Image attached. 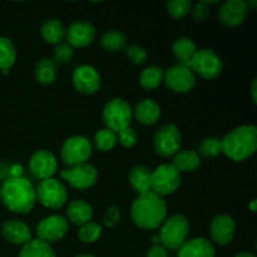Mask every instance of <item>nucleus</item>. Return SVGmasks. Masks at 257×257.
<instances>
[{
    "instance_id": "obj_48",
    "label": "nucleus",
    "mask_w": 257,
    "mask_h": 257,
    "mask_svg": "<svg viewBox=\"0 0 257 257\" xmlns=\"http://www.w3.org/2000/svg\"><path fill=\"white\" fill-rule=\"evenodd\" d=\"M2 177H3V175H2V171H0V181H2Z\"/></svg>"
},
{
    "instance_id": "obj_9",
    "label": "nucleus",
    "mask_w": 257,
    "mask_h": 257,
    "mask_svg": "<svg viewBox=\"0 0 257 257\" xmlns=\"http://www.w3.org/2000/svg\"><path fill=\"white\" fill-rule=\"evenodd\" d=\"M92 156V145L83 136H73L68 138L62 146L60 157L69 167L80 163H87Z\"/></svg>"
},
{
    "instance_id": "obj_7",
    "label": "nucleus",
    "mask_w": 257,
    "mask_h": 257,
    "mask_svg": "<svg viewBox=\"0 0 257 257\" xmlns=\"http://www.w3.org/2000/svg\"><path fill=\"white\" fill-rule=\"evenodd\" d=\"M181 185V173L172 165H161L152 172L151 191L156 195L168 196L177 191Z\"/></svg>"
},
{
    "instance_id": "obj_37",
    "label": "nucleus",
    "mask_w": 257,
    "mask_h": 257,
    "mask_svg": "<svg viewBox=\"0 0 257 257\" xmlns=\"http://www.w3.org/2000/svg\"><path fill=\"white\" fill-rule=\"evenodd\" d=\"M117 140L124 148H132L137 145L138 137L135 130H132L131 127H127L117 133Z\"/></svg>"
},
{
    "instance_id": "obj_8",
    "label": "nucleus",
    "mask_w": 257,
    "mask_h": 257,
    "mask_svg": "<svg viewBox=\"0 0 257 257\" xmlns=\"http://www.w3.org/2000/svg\"><path fill=\"white\" fill-rule=\"evenodd\" d=\"M187 67L207 80L216 79L222 72V62L212 49L197 50Z\"/></svg>"
},
{
    "instance_id": "obj_33",
    "label": "nucleus",
    "mask_w": 257,
    "mask_h": 257,
    "mask_svg": "<svg viewBox=\"0 0 257 257\" xmlns=\"http://www.w3.org/2000/svg\"><path fill=\"white\" fill-rule=\"evenodd\" d=\"M196 152L203 157H216L222 153V141L217 137L203 138L198 145V150Z\"/></svg>"
},
{
    "instance_id": "obj_14",
    "label": "nucleus",
    "mask_w": 257,
    "mask_h": 257,
    "mask_svg": "<svg viewBox=\"0 0 257 257\" xmlns=\"http://www.w3.org/2000/svg\"><path fill=\"white\" fill-rule=\"evenodd\" d=\"M72 82L77 92L84 95H92L100 88V75L97 69L90 65L83 64L74 69Z\"/></svg>"
},
{
    "instance_id": "obj_26",
    "label": "nucleus",
    "mask_w": 257,
    "mask_h": 257,
    "mask_svg": "<svg viewBox=\"0 0 257 257\" xmlns=\"http://www.w3.org/2000/svg\"><path fill=\"white\" fill-rule=\"evenodd\" d=\"M172 52L175 57L180 60V64L187 67V64L191 62L193 55L197 52V47H196L195 42L192 39L183 37L173 43Z\"/></svg>"
},
{
    "instance_id": "obj_21",
    "label": "nucleus",
    "mask_w": 257,
    "mask_h": 257,
    "mask_svg": "<svg viewBox=\"0 0 257 257\" xmlns=\"http://www.w3.org/2000/svg\"><path fill=\"white\" fill-rule=\"evenodd\" d=\"M135 117L143 125L156 124L161 117L160 105L152 99L141 100L135 108Z\"/></svg>"
},
{
    "instance_id": "obj_47",
    "label": "nucleus",
    "mask_w": 257,
    "mask_h": 257,
    "mask_svg": "<svg viewBox=\"0 0 257 257\" xmlns=\"http://www.w3.org/2000/svg\"><path fill=\"white\" fill-rule=\"evenodd\" d=\"M75 257H95V256L89 255V253H83V255H78V256H75Z\"/></svg>"
},
{
    "instance_id": "obj_24",
    "label": "nucleus",
    "mask_w": 257,
    "mask_h": 257,
    "mask_svg": "<svg viewBox=\"0 0 257 257\" xmlns=\"http://www.w3.org/2000/svg\"><path fill=\"white\" fill-rule=\"evenodd\" d=\"M201 157L196 151L185 150L180 151L173 157L172 166L178 172H193L201 166Z\"/></svg>"
},
{
    "instance_id": "obj_13",
    "label": "nucleus",
    "mask_w": 257,
    "mask_h": 257,
    "mask_svg": "<svg viewBox=\"0 0 257 257\" xmlns=\"http://www.w3.org/2000/svg\"><path fill=\"white\" fill-rule=\"evenodd\" d=\"M68 221L67 218L60 215H52L43 218L37 227L38 240L43 242L54 243L62 240L68 232Z\"/></svg>"
},
{
    "instance_id": "obj_12",
    "label": "nucleus",
    "mask_w": 257,
    "mask_h": 257,
    "mask_svg": "<svg viewBox=\"0 0 257 257\" xmlns=\"http://www.w3.org/2000/svg\"><path fill=\"white\" fill-rule=\"evenodd\" d=\"M166 87L175 93H188L195 88L196 75L188 67L182 64L168 68L163 74Z\"/></svg>"
},
{
    "instance_id": "obj_31",
    "label": "nucleus",
    "mask_w": 257,
    "mask_h": 257,
    "mask_svg": "<svg viewBox=\"0 0 257 257\" xmlns=\"http://www.w3.org/2000/svg\"><path fill=\"white\" fill-rule=\"evenodd\" d=\"M163 74H165V72L161 67L152 65V67L146 68L140 75L141 87L147 90L156 89L163 82Z\"/></svg>"
},
{
    "instance_id": "obj_16",
    "label": "nucleus",
    "mask_w": 257,
    "mask_h": 257,
    "mask_svg": "<svg viewBox=\"0 0 257 257\" xmlns=\"http://www.w3.org/2000/svg\"><path fill=\"white\" fill-rule=\"evenodd\" d=\"M65 38H67V43L70 47L85 48L94 42L95 28L89 22L77 20L69 25Z\"/></svg>"
},
{
    "instance_id": "obj_30",
    "label": "nucleus",
    "mask_w": 257,
    "mask_h": 257,
    "mask_svg": "<svg viewBox=\"0 0 257 257\" xmlns=\"http://www.w3.org/2000/svg\"><path fill=\"white\" fill-rule=\"evenodd\" d=\"M19 257H57L55 252L53 251L52 246L43 241L35 240L29 241L27 245L23 246L20 251Z\"/></svg>"
},
{
    "instance_id": "obj_18",
    "label": "nucleus",
    "mask_w": 257,
    "mask_h": 257,
    "mask_svg": "<svg viewBox=\"0 0 257 257\" xmlns=\"http://www.w3.org/2000/svg\"><path fill=\"white\" fill-rule=\"evenodd\" d=\"M247 5L243 0H228L220 8L218 17L226 27H238L247 18Z\"/></svg>"
},
{
    "instance_id": "obj_40",
    "label": "nucleus",
    "mask_w": 257,
    "mask_h": 257,
    "mask_svg": "<svg viewBox=\"0 0 257 257\" xmlns=\"http://www.w3.org/2000/svg\"><path fill=\"white\" fill-rule=\"evenodd\" d=\"M190 12L195 22H203L210 15V8L203 4L202 2H200L196 5H193Z\"/></svg>"
},
{
    "instance_id": "obj_17",
    "label": "nucleus",
    "mask_w": 257,
    "mask_h": 257,
    "mask_svg": "<svg viewBox=\"0 0 257 257\" xmlns=\"http://www.w3.org/2000/svg\"><path fill=\"white\" fill-rule=\"evenodd\" d=\"M236 225L232 217L227 215H217L213 217L210 225L211 238L220 246H226L232 242L235 237Z\"/></svg>"
},
{
    "instance_id": "obj_19",
    "label": "nucleus",
    "mask_w": 257,
    "mask_h": 257,
    "mask_svg": "<svg viewBox=\"0 0 257 257\" xmlns=\"http://www.w3.org/2000/svg\"><path fill=\"white\" fill-rule=\"evenodd\" d=\"M3 237L14 245H27L32 241V231L29 226L18 220H7L2 225Z\"/></svg>"
},
{
    "instance_id": "obj_39",
    "label": "nucleus",
    "mask_w": 257,
    "mask_h": 257,
    "mask_svg": "<svg viewBox=\"0 0 257 257\" xmlns=\"http://www.w3.org/2000/svg\"><path fill=\"white\" fill-rule=\"evenodd\" d=\"M120 220V211L117 206L112 205L107 208L105 211V215H104V225L107 227H114Z\"/></svg>"
},
{
    "instance_id": "obj_20",
    "label": "nucleus",
    "mask_w": 257,
    "mask_h": 257,
    "mask_svg": "<svg viewBox=\"0 0 257 257\" xmlns=\"http://www.w3.org/2000/svg\"><path fill=\"white\" fill-rule=\"evenodd\" d=\"M177 257H215V247L206 238H192L178 248Z\"/></svg>"
},
{
    "instance_id": "obj_45",
    "label": "nucleus",
    "mask_w": 257,
    "mask_h": 257,
    "mask_svg": "<svg viewBox=\"0 0 257 257\" xmlns=\"http://www.w3.org/2000/svg\"><path fill=\"white\" fill-rule=\"evenodd\" d=\"M248 208H250L251 212H256V210H257V201L253 200L252 202H251L250 205H248Z\"/></svg>"
},
{
    "instance_id": "obj_38",
    "label": "nucleus",
    "mask_w": 257,
    "mask_h": 257,
    "mask_svg": "<svg viewBox=\"0 0 257 257\" xmlns=\"http://www.w3.org/2000/svg\"><path fill=\"white\" fill-rule=\"evenodd\" d=\"M125 52H127V57L130 58L133 64L141 65L147 60V50L141 47V45H131V47L127 48Z\"/></svg>"
},
{
    "instance_id": "obj_46",
    "label": "nucleus",
    "mask_w": 257,
    "mask_h": 257,
    "mask_svg": "<svg viewBox=\"0 0 257 257\" xmlns=\"http://www.w3.org/2000/svg\"><path fill=\"white\" fill-rule=\"evenodd\" d=\"M235 257H255L252 255V253H248V252H241V253H237Z\"/></svg>"
},
{
    "instance_id": "obj_34",
    "label": "nucleus",
    "mask_w": 257,
    "mask_h": 257,
    "mask_svg": "<svg viewBox=\"0 0 257 257\" xmlns=\"http://www.w3.org/2000/svg\"><path fill=\"white\" fill-rule=\"evenodd\" d=\"M102 235V226L94 222H88L85 225L80 226L79 232V240L84 243H93L98 240Z\"/></svg>"
},
{
    "instance_id": "obj_27",
    "label": "nucleus",
    "mask_w": 257,
    "mask_h": 257,
    "mask_svg": "<svg viewBox=\"0 0 257 257\" xmlns=\"http://www.w3.org/2000/svg\"><path fill=\"white\" fill-rule=\"evenodd\" d=\"M57 65L53 62L52 59H40L39 62L37 63L34 69V75L35 79H37L38 83L43 85H49L52 83H54V80L57 79Z\"/></svg>"
},
{
    "instance_id": "obj_32",
    "label": "nucleus",
    "mask_w": 257,
    "mask_h": 257,
    "mask_svg": "<svg viewBox=\"0 0 257 257\" xmlns=\"http://www.w3.org/2000/svg\"><path fill=\"white\" fill-rule=\"evenodd\" d=\"M117 133L108 128L99 130L94 136V146L100 152H108L117 145Z\"/></svg>"
},
{
    "instance_id": "obj_3",
    "label": "nucleus",
    "mask_w": 257,
    "mask_h": 257,
    "mask_svg": "<svg viewBox=\"0 0 257 257\" xmlns=\"http://www.w3.org/2000/svg\"><path fill=\"white\" fill-rule=\"evenodd\" d=\"M222 153L235 162L250 158L257 148V128L252 124L236 127L222 138Z\"/></svg>"
},
{
    "instance_id": "obj_15",
    "label": "nucleus",
    "mask_w": 257,
    "mask_h": 257,
    "mask_svg": "<svg viewBox=\"0 0 257 257\" xmlns=\"http://www.w3.org/2000/svg\"><path fill=\"white\" fill-rule=\"evenodd\" d=\"M58 162L55 156L52 152L45 150L37 151L33 153L29 160V170L33 176L39 180H48L52 178L57 172Z\"/></svg>"
},
{
    "instance_id": "obj_1",
    "label": "nucleus",
    "mask_w": 257,
    "mask_h": 257,
    "mask_svg": "<svg viewBox=\"0 0 257 257\" xmlns=\"http://www.w3.org/2000/svg\"><path fill=\"white\" fill-rule=\"evenodd\" d=\"M167 216V205L161 196L155 192L138 195L131 207L133 222L143 230H156L160 227Z\"/></svg>"
},
{
    "instance_id": "obj_25",
    "label": "nucleus",
    "mask_w": 257,
    "mask_h": 257,
    "mask_svg": "<svg viewBox=\"0 0 257 257\" xmlns=\"http://www.w3.org/2000/svg\"><path fill=\"white\" fill-rule=\"evenodd\" d=\"M40 34L48 44L58 45L65 39L67 30H65L63 23L59 20L48 19L43 23L42 28H40Z\"/></svg>"
},
{
    "instance_id": "obj_43",
    "label": "nucleus",
    "mask_w": 257,
    "mask_h": 257,
    "mask_svg": "<svg viewBox=\"0 0 257 257\" xmlns=\"http://www.w3.org/2000/svg\"><path fill=\"white\" fill-rule=\"evenodd\" d=\"M251 97H252V102L257 103V79L252 82V85H251Z\"/></svg>"
},
{
    "instance_id": "obj_36",
    "label": "nucleus",
    "mask_w": 257,
    "mask_h": 257,
    "mask_svg": "<svg viewBox=\"0 0 257 257\" xmlns=\"http://www.w3.org/2000/svg\"><path fill=\"white\" fill-rule=\"evenodd\" d=\"M73 55H74V48L70 47L68 43H60V44L55 45V49L53 52V62L57 64H67L72 60Z\"/></svg>"
},
{
    "instance_id": "obj_41",
    "label": "nucleus",
    "mask_w": 257,
    "mask_h": 257,
    "mask_svg": "<svg viewBox=\"0 0 257 257\" xmlns=\"http://www.w3.org/2000/svg\"><path fill=\"white\" fill-rule=\"evenodd\" d=\"M146 257H168L167 250L162 245H153L150 250L147 251Z\"/></svg>"
},
{
    "instance_id": "obj_35",
    "label": "nucleus",
    "mask_w": 257,
    "mask_h": 257,
    "mask_svg": "<svg viewBox=\"0 0 257 257\" xmlns=\"http://www.w3.org/2000/svg\"><path fill=\"white\" fill-rule=\"evenodd\" d=\"M167 12L175 19H182L190 13L192 3L190 0H171L167 3Z\"/></svg>"
},
{
    "instance_id": "obj_11",
    "label": "nucleus",
    "mask_w": 257,
    "mask_h": 257,
    "mask_svg": "<svg viewBox=\"0 0 257 257\" xmlns=\"http://www.w3.org/2000/svg\"><path fill=\"white\" fill-rule=\"evenodd\" d=\"M60 177L67 181L73 188L87 190L97 183L98 171L89 163H80L60 171Z\"/></svg>"
},
{
    "instance_id": "obj_23",
    "label": "nucleus",
    "mask_w": 257,
    "mask_h": 257,
    "mask_svg": "<svg viewBox=\"0 0 257 257\" xmlns=\"http://www.w3.org/2000/svg\"><path fill=\"white\" fill-rule=\"evenodd\" d=\"M67 217L74 225L83 226L90 222L93 217V210L89 203H87L85 201H73L67 208Z\"/></svg>"
},
{
    "instance_id": "obj_5",
    "label": "nucleus",
    "mask_w": 257,
    "mask_h": 257,
    "mask_svg": "<svg viewBox=\"0 0 257 257\" xmlns=\"http://www.w3.org/2000/svg\"><path fill=\"white\" fill-rule=\"evenodd\" d=\"M132 117L131 105L122 98H113L103 108V120L108 130L115 133L130 127Z\"/></svg>"
},
{
    "instance_id": "obj_6",
    "label": "nucleus",
    "mask_w": 257,
    "mask_h": 257,
    "mask_svg": "<svg viewBox=\"0 0 257 257\" xmlns=\"http://www.w3.org/2000/svg\"><path fill=\"white\" fill-rule=\"evenodd\" d=\"M35 197L42 206L52 210L62 208L68 201V192L64 185L54 178L40 181L35 190Z\"/></svg>"
},
{
    "instance_id": "obj_44",
    "label": "nucleus",
    "mask_w": 257,
    "mask_h": 257,
    "mask_svg": "<svg viewBox=\"0 0 257 257\" xmlns=\"http://www.w3.org/2000/svg\"><path fill=\"white\" fill-rule=\"evenodd\" d=\"M246 5H247L248 10H255L257 7V0H250V2L246 3Z\"/></svg>"
},
{
    "instance_id": "obj_22",
    "label": "nucleus",
    "mask_w": 257,
    "mask_h": 257,
    "mask_svg": "<svg viewBox=\"0 0 257 257\" xmlns=\"http://www.w3.org/2000/svg\"><path fill=\"white\" fill-rule=\"evenodd\" d=\"M151 177H152V172H151V170L147 166L143 165L133 166L130 171V176H128L131 186L135 188V191L138 195L150 192Z\"/></svg>"
},
{
    "instance_id": "obj_2",
    "label": "nucleus",
    "mask_w": 257,
    "mask_h": 257,
    "mask_svg": "<svg viewBox=\"0 0 257 257\" xmlns=\"http://www.w3.org/2000/svg\"><path fill=\"white\" fill-rule=\"evenodd\" d=\"M0 200L9 211L27 215L37 202L35 188L24 177H8L0 187Z\"/></svg>"
},
{
    "instance_id": "obj_42",
    "label": "nucleus",
    "mask_w": 257,
    "mask_h": 257,
    "mask_svg": "<svg viewBox=\"0 0 257 257\" xmlns=\"http://www.w3.org/2000/svg\"><path fill=\"white\" fill-rule=\"evenodd\" d=\"M23 167L20 165H13L9 168V177H23Z\"/></svg>"
},
{
    "instance_id": "obj_10",
    "label": "nucleus",
    "mask_w": 257,
    "mask_h": 257,
    "mask_svg": "<svg viewBox=\"0 0 257 257\" xmlns=\"http://www.w3.org/2000/svg\"><path fill=\"white\" fill-rule=\"evenodd\" d=\"M182 136L175 124H166L156 132L153 137V147L161 157H171L180 151Z\"/></svg>"
},
{
    "instance_id": "obj_4",
    "label": "nucleus",
    "mask_w": 257,
    "mask_h": 257,
    "mask_svg": "<svg viewBox=\"0 0 257 257\" xmlns=\"http://www.w3.org/2000/svg\"><path fill=\"white\" fill-rule=\"evenodd\" d=\"M158 237L163 247L167 250H178L187 241L190 225L185 216L173 215L163 221Z\"/></svg>"
},
{
    "instance_id": "obj_29",
    "label": "nucleus",
    "mask_w": 257,
    "mask_h": 257,
    "mask_svg": "<svg viewBox=\"0 0 257 257\" xmlns=\"http://www.w3.org/2000/svg\"><path fill=\"white\" fill-rule=\"evenodd\" d=\"M100 44L103 49L109 53L120 52L127 47V37L119 30H109L103 34Z\"/></svg>"
},
{
    "instance_id": "obj_28",
    "label": "nucleus",
    "mask_w": 257,
    "mask_h": 257,
    "mask_svg": "<svg viewBox=\"0 0 257 257\" xmlns=\"http://www.w3.org/2000/svg\"><path fill=\"white\" fill-rule=\"evenodd\" d=\"M17 60V50L12 40L7 37H0V70L4 74L9 73L10 68Z\"/></svg>"
}]
</instances>
